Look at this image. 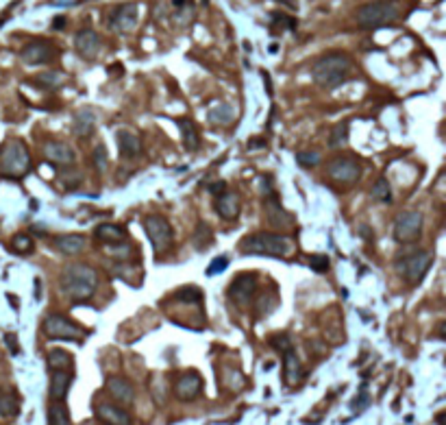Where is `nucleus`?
<instances>
[{
  "instance_id": "f257e3e1",
  "label": "nucleus",
  "mask_w": 446,
  "mask_h": 425,
  "mask_svg": "<svg viewBox=\"0 0 446 425\" xmlns=\"http://www.w3.org/2000/svg\"><path fill=\"white\" fill-rule=\"evenodd\" d=\"M353 74V62L344 53H329L322 55L312 68L314 81L324 90H335L342 83H347Z\"/></svg>"
},
{
  "instance_id": "f03ea898",
  "label": "nucleus",
  "mask_w": 446,
  "mask_h": 425,
  "mask_svg": "<svg viewBox=\"0 0 446 425\" xmlns=\"http://www.w3.org/2000/svg\"><path fill=\"white\" fill-rule=\"evenodd\" d=\"M239 251L244 255H270V257H286L292 253V240L288 236L272 234V231H257L242 238Z\"/></svg>"
},
{
  "instance_id": "7ed1b4c3",
  "label": "nucleus",
  "mask_w": 446,
  "mask_h": 425,
  "mask_svg": "<svg viewBox=\"0 0 446 425\" xmlns=\"http://www.w3.org/2000/svg\"><path fill=\"white\" fill-rule=\"evenodd\" d=\"M98 288V273L88 264H70L62 273V290L74 299L85 301L90 299Z\"/></svg>"
},
{
  "instance_id": "20e7f679",
  "label": "nucleus",
  "mask_w": 446,
  "mask_h": 425,
  "mask_svg": "<svg viewBox=\"0 0 446 425\" xmlns=\"http://www.w3.org/2000/svg\"><path fill=\"white\" fill-rule=\"evenodd\" d=\"M31 170V155L25 142L9 140L0 147V177L22 179Z\"/></svg>"
},
{
  "instance_id": "39448f33",
  "label": "nucleus",
  "mask_w": 446,
  "mask_h": 425,
  "mask_svg": "<svg viewBox=\"0 0 446 425\" xmlns=\"http://www.w3.org/2000/svg\"><path fill=\"white\" fill-rule=\"evenodd\" d=\"M400 18V7L396 0H377V3L363 5L357 11L359 29H381L388 27Z\"/></svg>"
},
{
  "instance_id": "423d86ee",
  "label": "nucleus",
  "mask_w": 446,
  "mask_h": 425,
  "mask_svg": "<svg viewBox=\"0 0 446 425\" xmlns=\"http://www.w3.org/2000/svg\"><path fill=\"white\" fill-rule=\"evenodd\" d=\"M44 334L53 340H81L85 336V330L68 316L50 314L44 323Z\"/></svg>"
},
{
  "instance_id": "0eeeda50",
  "label": "nucleus",
  "mask_w": 446,
  "mask_h": 425,
  "mask_svg": "<svg viewBox=\"0 0 446 425\" xmlns=\"http://www.w3.org/2000/svg\"><path fill=\"white\" fill-rule=\"evenodd\" d=\"M327 173H329V177L333 181H337V184L349 186V184H355V181L359 179L361 164H359V159L355 155H340V157L329 161Z\"/></svg>"
},
{
  "instance_id": "6e6552de",
  "label": "nucleus",
  "mask_w": 446,
  "mask_h": 425,
  "mask_svg": "<svg viewBox=\"0 0 446 425\" xmlns=\"http://www.w3.org/2000/svg\"><path fill=\"white\" fill-rule=\"evenodd\" d=\"M144 229H146V236L151 238V245L155 249V253H164L166 249H170L172 245V227L170 222L159 216V214H153L144 220Z\"/></svg>"
},
{
  "instance_id": "1a4fd4ad",
  "label": "nucleus",
  "mask_w": 446,
  "mask_h": 425,
  "mask_svg": "<svg viewBox=\"0 0 446 425\" xmlns=\"http://www.w3.org/2000/svg\"><path fill=\"white\" fill-rule=\"evenodd\" d=\"M422 234V214L420 212H403L396 216L392 236L396 242H414Z\"/></svg>"
},
{
  "instance_id": "9d476101",
  "label": "nucleus",
  "mask_w": 446,
  "mask_h": 425,
  "mask_svg": "<svg viewBox=\"0 0 446 425\" xmlns=\"http://www.w3.org/2000/svg\"><path fill=\"white\" fill-rule=\"evenodd\" d=\"M431 262H433V255L429 251H416L405 259H400L398 269L403 271L405 279H407L410 283H420L424 273L431 269Z\"/></svg>"
},
{
  "instance_id": "9b49d317",
  "label": "nucleus",
  "mask_w": 446,
  "mask_h": 425,
  "mask_svg": "<svg viewBox=\"0 0 446 425\" xmlns=\"http://www.w3.org/2000/svg\"><path fill=\"white\" fill-rule=\"evenodd\" d=\"M255 290H257V275L242 273L231 281L229 297L233 303H237V306H249V303L255 299Z\"/></svg>"
},
{
  "instance_id": "f8f14e48",
  "label": "nucleus",
  "mask_w": 446,
  "mask_h": 425,
  "mask_svg": "<svg viewBox=\"0 0 446 425\" xmlns=\"http://www.w3.org/2000/svg\"><path fill=\"white\" fill-rule=\"evenodd\" d=\"M20 57H22V62L29 66H42V64H50L57 57V48L50 42H46V39H35V42H29L22 48Z\"/></svg>"
},
{
  "instance_id": "ddd939ff",
  "label": "nucleus",
  "mask_w": 446,
  "mask_h": 425,
  "mask_svg": "<svg viewBox=\"0 0 446 425\" xmlns=\"http://www.w3.org/2000/svg\"><path fill=\"white\" fill-rule=\"evenodd\" d=\"M263 208H266V220H268V225L272 229H279V231L290 229L294 218H292V214H288L286 210H283V205H281V201H279L277 194L270 192L266 196V203H263Z\"/></svg>"
},
{
  "instance_id": "4468645a",
  "label": "nucleus",
  "mask_w": 446,
  "mask_h": 425,
  "mask_svg": "<svg viewBox=\"0 0 446 425\" xmlns=\"http://www.w3.org/2000/svg\"><path fill=\"white\" fill-rule=\"evenodd\" d=\"M96 419L105 425H131L133 423L131 414L125 408L116 406V403H107V401H100L96 406Z\"/></svg>"
},
{
  "instance_id": "2eb2a0df",
  "label": "nucleus",
  "mask_w": 446,
  "mask_h": 425,
  "mask_svg": "<svg viewBox=\"0 0 446 425\" xmlns=\"http://www.w3.org/2000/svg\"><path fill=\"white\" fill-rule=\"evenodd\" d=\"M202 391V377L194 371H188L186 375H181L174 384V393L181 401H192L200 395Z\"/></svg>"
},
{
  "instance_id": "dca6fc26",
  "label": "nucleus",
  "mask_w": 446,
  "mask_h": 425,
  "mask_svg": "<svg viewBox=\"0 0 446 425\" xmlns=\"http://www.w3.org/2000/svg\"><path fill=\"white\" fill-rule=\"evenodd\" d=\"M44 155L48 161H53L57 166H72L76 161L74 149L70 144H66V142H48L44 147Z\"/></svg>"
},
{
  "instance_id": "f3484780",
  "label": "nucleus",
  "mask_w": 446,
  "mask_h": 425,
  "mask_svg": "<svg viewBox=\"0 0 446 425\" xmlns=\"http://www.w3.org/2000/svg\"><path fill=\"white\" fill-rule=\"evenodd\" d=\"M109 25H111V29H116L118 33H129V31H133V27L137 25V7H135V5H123V7H118V9L111 13Z\"/></svg>"
},
{
  "instance_id": "a211bd4d",
  "label": "nucleus",
  "mask_w": 446,
  "mask_h": 425,
  "mask_svg": "<svg viewBox=\"0 0 446 425\" xmlns=\"http://www.w3.org/2000/svg\"><path fill=\"white\" fill-rule=\"evenodd\" d=\"M107 391L118 403H123V406H129V403H133V399H135L133 384L125 377H109L107 379Z\"/></svg>"
},
{
  "instance_id": "6ab92c4d",
  "label": "nucleus",
  "mask_w": 446,
  "mask_h": 425,
  "mask_svg": "<svg viewBox=\"0 0 446 425\" xmlns=\"http://www.w3.org/2000/svg\"><path fill=\"white\" fill-rule=\"evenodd\" d=\"M74 46H76V50H78L81 57L94 59L98 55V50H100V37L92 29L78 31L76 37H74Z\"/></svg>"
},
{
  "instance_id": "aec40b11",
  "label": "nucleus",
  "mask_w": 446,
  "mask_h": 425,
  "mask_svg": "<svg viewBox=\"0 0 446 425\" xmlns=\"http://www.w3.org/2000/svg\"><path fill=\"white\" fill-rule=\"evenodd\" d=\"M216 212L222 220H235L239 216V196L235 192H222L216 198Z\"/></svg>"
},
{
  "instance_id": "412c9836",
  "label": "nucleus",
  "mask_w": 446,
  "mask_h": 425,
  "mask_svg": "<svg viewBox=\"0 0 446 425\" xmlns=\"http://www.w3.org/2000/svg\"><path fill=\"white\" fill-rule=\"evenodd\" d=\"M283 377H286L288 386H296V384L302 379V364L294 349H288L283 353Z\"/></svg>"
},
{
  "instance_id": "4be33fe9",
  "label": "nucleus",
  "mask_w": 446,
  "mask_h": 425,
  "mask_svg": "<svg viewBox=\"0 0 446 425\" xmlns=\"http://www.w3.org/2000/svg\"><path fill=\"white\" fill-rule=\"evenodd\" d=\"M72 386V371H53L50 375V399L64 401Z\"/></svg>"
},
{
  "instance_id": "5701e85b",
  "label": "nucleus",
  "mask_w": 446,
  "mask_h": 425,
  "mask_svg": "<svg viewBox=\"0 0 446 425\" xmlns=\"http://www.w3.org/2000/svg\"><path fill=\"white\" fill-rule=\"evenodd\" d=\"M118 137V149H120V155L131 159V157H137L141 153V140L133 133V131H127V129H120L116 133Z\"/></svg>"
},
{
  "instance_id": "b1692460",
  "label": "nucleus",
  "mask_w": 446,
  "mask_h": 425,
  "mask_svg": "<svg viewBox=\"0 0 446 425\" xmlns=\"http://www.w3.org/2000/svg\"><path fill=\"white\" fill-rule=\"evenodd\" d=\"M55 249L64 255H78L85 249V238L78 234H66L55 238Z\"/></svg>"
},
{
  "instance_id": "393cba45",
  "label": "nucleus",
  "mask_w": 446,
  "mask_h": 425,
  "mask_svg": "<svg viewBox=\"0 0 446 425\" xmlns=\"http://www.w3.org/2000/svg\"><path fill=\"white\" fill-rule=\"evenodd\" d=\"M94 236H96L98 242H105V245H116V242H123L127 238V231H125V227H120V225H109V222H105V225L96 227Z\"/></svg>"
},
{
  "instance_id": "a878e982",
  "label": "nucleus",
  "mask_w": 446,
  "mask_h": 425,
  "mask_svg": "<svg viewBox=\"0 0 446 425\" xmlns=\"http://www.w3.org/2000/svg\"><path fill=\"white\" fill-rule=\"evenodd\" d=\"M96 127V116L90 109H83L74 116V133L81 137H90Z\"/></svg>"
},
{
  "instance_id": "bb28decb",
  "label": "nucleus",
  "mask_w": 446,
  "mask_h": 425,
  "mask_svg": "<svg viewBox=\"0 0 446 425\" xmlns=\"http://www.w3.org/2000/svg\"><path fill=\"white\" fill-rule=\"evenodd\" d=\"M179 129H181V135H183L186 151H196L198 144H200V137H198V131H196L192 120L190 118H181L179 120Z\"/></svg>"
},
{
  "instance_id": "cd10ccee",
  "label": "nucleus",
  "mask_w": 446,
  "mask_h": 425,
  "mask_svg": "<svg viewBox=\"0 0 446 425\" xmlns=\"http://www.w3.org/2000/svg\"><path fill=\"white\" fill-rule=\"evenodd\" d=\"M48 367H50V371H72L74 358L64 349H50L48 351Z\"/></svg>"
},
{
  "instance_id": "c85d7f7f",
  "label": "nucleus",
  "mask_w": 446,
  "mask_h": 425,
  "mask_svg": "<svg viewBox=\"0 0 446 425\" xmlns=\"http://www.w3.org/2000/svg\"><path fill=\"white\" fill-rule=\"evenodd\" d=\"M192 242H194V247L196 251H207L211 247V242H214V231L211 227L207 225V222H200V225L196 227L194 236H192Z\"/></svg>"
},
{
  "instance_id": "c756f323",
  "label": "nucleus",
  "mask_w": 446,
  "mask_h": 425,
  "mask_svg": "<svg viewBox=\"0 0 446 425\" xmlns=\"http://www.w3.org/2000/svg\"><path fill=\"white\" fill-rule=\"evenodd\" d=\"M48 425H70V412L64 401H53L48 408Z\"/></svg>"
},
{
  "instance_id": "7c9ffc66",
  "label": "nucleus",
  "mask_w": 446,
  "mask_h": 425,
  "mask_svg": "<svg viewBox=\"0 0 446 425\" xmlns=\"http://www.w3.org/2000/svg\"><path fill=\"white\" fill-rule=\"evenodd\" d=\"M33 249H35V245L29 234H15L9 242V251H13L18 255H29V253H33Z\"/></svg>"
},
{
  "instance_id": "2f4dec72",
  "label": "nucleus",
  "mask_w": 446,
  "mask_h": 425,
  "mask_svg": "<svg viewBox=\"0 0 446 425\" xmlns=\"http://www.w3.org/2000/svg\"><path fill=\"white\" fill-rule=\"evenodd\" d=\"M20 412V399L13 393H0V417H15Z\"/></svg>"
},
{
  "instance_id": "473e14b6",
  "label": "nucleus",
  "mask_w": 446,
  "mask_h": 425,
  "mask_svg": "<svg viewBox=\"0 0 446 425\" xmlns=\"http://www.w3.org/2000/svg\"><path fill=\"white\" fill-rule=\"evenodd\" d=\"M233 120V109L229 105H218L209 112V123L214 125H227Z\"/></svg>"
},
{
  "instance_id": "72a5a7b5",
  "label": "nucleus",
  "mask_w": 446,
  "mask_h": 425,
  "mask_svg": "<svg viewBox=\"0 0 446 425\" xmlns=\"http://www.w3.org/2000/svg\"><path fill=\"white\" fill-rule=\"evenodd\" d=\"M347 140H349V125L347 123H340L333 127L331 135H329V147L337 149L342 144H347Z\"/></svg>"
},
{
  "instance_id": "f704fd0d",
  "label": "nucleus",
  "mask_w": 446,
  "mask_h": 425,
  "mask_svg": "<svg viewBox=\"0 0 446 425\" xmlns=\"http://www.w3.org/2000/svg\"><path fill=\"white\" fill-rule=\"evenodd\" d=\"M372 198L377 201H383V203H388V201H392V188L388 184V179H377V184L372 186Z\"/></svg>"
},
{
  "instance_id": "c9c22d12",
  "label": "nucleus",
  "mask_w": 446,
  "mask_h": 425,
  "mask_svg": "<svg viewBox=\"0 0 446 425\" xmlns=\"http://www.w3.org/2000/svg\"><path fill=\"white\" fill-rule=\"evenodd\" d=\"M174 297L179 301H186V303H200L205 295H202V290H198L196 286H186V288H179L174 292Z\"/></svg>"
},
{
  "instance_id": "e433bc0d",
  "label": "nucleus",
  "mask_w": 446,
  "mask_h": 425,
  "mask_svg": "<svg viewBox=\"0 0 446 425\" xmlns=\"http://www.w3.org/2000/svg\"><path fill=\"white\" fill-rule=\"evenodd\" d=\"M296 161H298V166H302V168H314V166L320 164V153H316V151H300L296 155Z\"/></svg>"
},
{
  "instance_id": "4c0bfd02",
  "label": "nucleus",
  "mask_w": 446,
  "mask_h": 425,
  "mask_svg": "<svg viewBox=\"0 0 446 425\" xmlns=\"http://www.w3.org/2000/svg\"><path fill=\"white\" fill-rule=\"evenodd\" d=\"M270 345L279 351V353H286L288 349H292V340H290V334H286V332H281V334H274V336H270Z\"/></svg>"
},
{
  "instance_id": "58836bf2",
  "label": "nucleus",
  "mask_w": 446,
  "mask_h": 425,
  "mask_svg": "<svg viewBox=\"0 0 446 425\" xmlns=\"http://www.w3.org/2000/svg\"><path fill=\"white\" fill-rule=\"evenodd\" d=\"M272 29L274 31H281V29H290L294 31L296 29V20L286 15V13H272Z\"/></svg>"
},
{
  "instance_id": "ea45409f",
  "label": "nucleus",
  "mask_w": 446,
  "mask_h": 425,
  "mask_svg": "<svg viewBox=\"0 0 446 425\" xmlns=\"http://www.w3.org/2000/svg\"><path fill=\"white\" fill-rule=\"evenodd\" d=\"M351 406H353L355 412H357V410L361 412V410H366V408L370 406V395H368V389H366V386H361V393L353 399Z\"/></svg>"
},
{
  "instance_id": "a19ab883",
  "label": "nucleus",
  "mask_w": 446,
  "mask_h": 425,
  "mask_svg": "<svg viewBox=\"0 0 446 425\" xmlns=\"http://www.w3.org/2000/svg\"><path fill=\"white\" fill-rule=\"evenodd\" d=\"M307 262L316 273H327L329 271V257L327 255H309Z\"/></svg>"
},
{
  "instance_id": "79ce46f5",
  "label": "nucleus",
  "mask_w": 446,
  "mask_h": 425,
  "mask_svg": "<svg viewBox=\"0 0 446 425\" xmlns=\"http://www.w3.org/2000/svg\"><path fill=\"white\" fill-rule=\"evenodd\" d=\"M94 164H96L98 170H105L107 164H109V159H107V149H105L103 144H98L96 151H94Z\"/></svg>"
},
{
  "instance_id": "37998d69",
  "label": "nucleus",
  "mask_w": 446,
  "mask_h": 425,
  "mask_svg": "<svg viewBox=\"0 0 446 425\" xmlns=\"http://www.w3.org/2000/svg\"><path fill=\"white\" fill-rule=\"evenodd\" d=\"M227 267H229V257L227 255H220V257H216L211 264H209V269H207V275H218V273H222V271H227Z\"/></svg>"
},
{
  "instance_id": "c03bdc74",
  "label": "nucleus",
  "mask_w": 446,
  "mask_h": 425,
  "mask_svg": "<svg viewBox=\"0 0 446 425\" xmlns=\"http://www.w3.org/2000/svg\"><path fill=\"white\" fill-rule=\"evenodd\" d=\"M39 83L46 86V88H57L59 83H62V74H57V72H46V74H39Z\"/></svg>"
},
{
  "instance_id": "a18cd8bd",
  "label": "nucleus",
  "mask_w": 446,
  "mask_h": 425,
  "mask_svg": "<svg viewBox=\"0 0 446 425\" xmlns=\"http://www.w3.org/2000/svg\"><path fill=\"white\" fill-rule=\"evenodd\" d=\"M272 306H274V303H272V297H270V295H263V297L257 301V314H259V316H266V314L272 310Z\"/></svg>"
},
{
  "instance_id": "49530a36",
  "label": "nucleus",
  "mask_w": 446,
  "mask_h": 425,
  "mask_svg": "<svg viewBox=\"0 0 446 425\" xmlns=\"http://www.w3.org/2000/svg\"><path fill=\"white\" fill-rule=\"evenodd\" d=\"M5 342H7V347H9V351H11L13 356H18V353H20V345H18L15 334H7V336H5Z\"/></svg>"
},
{
  "instance_id": "de8ad7c7",
  "label": "nucleus",
  "mask_w": 446,
  "mask_h": 425,
  "mask_svg": "<svg viewBox=\"0 0 446 425\" xmlns=\"http://www.w3.org/2000/svg\"><path fill=\"white\" fill-rule=\"evenodd\" d=\"M211 194H216V196H220L222 192H227V184L225 181H216V184H209V188H207Z\"/></svg>"
},
{
  "instance_id": "09e8293b",
  "label": "nucleus",
  "mask_w": 446,
  "mask_h": 425,
  "mask_svg": "<svg viewBox=\"0 0 446 425\" xmlns=\"http://www.w3.org/2000/svg\"><path fill=\"white\" fill-rule=\"evenodd\" d=\"M66 27V18H62V15H57L55 20H53V29H64Z\"/></svg>"
}]
</instances>
